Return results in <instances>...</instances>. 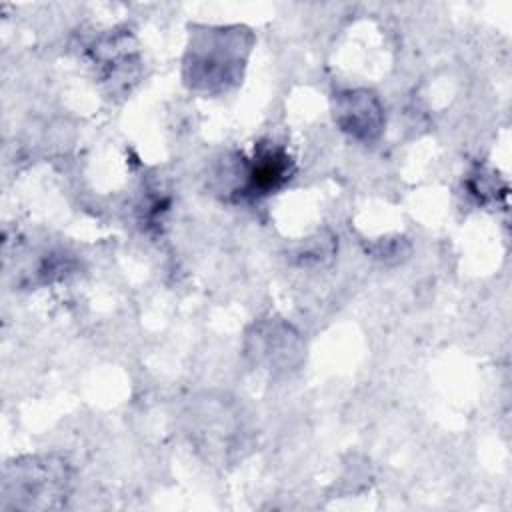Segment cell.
I'll return each mask as SVG.
<instances>
[{"instance_id":"cell-1","label":"cell","mask_w":512,"mask_h":512,"mask_svg":"<svg viewBox=\"0 0 512 512\" xmlns=\"http://www.w3.org/2000/svg\"><path fill=\"white\" fill-rule=\"evenodd\" d=\"M70 488L66 462L52 456H30L12 462L4 470L2 506L18 508H56L62 506Z\"/></svg>"},{"instance_id":"cell-2","label":"cell","mask_w":512,"mask_h":512,"mask_svg":"<svg viewBox=\"0 0 512 512\" xmlns=\"http://www.w3.org/2000/svg\"><path fill=\"white\" fill-rule=\"evenodd\" d=\"M246 52L248 46L238 30H210L192 44L186 78L194 88H226L238 78Z\"/></svg>"},{"instance_id":"cell-3","label":"cell","mask_w":512,"mask_h":512,"mask_svg":"<svg viewBox=\"0 0 512 512\" xmlns=\"http://www.w3.org/2000/svg\"><path fill=\"white\" fill-rule=\"evenodd\" d=\"M294 174V162L278 144H258L254 156L240 164V188L242 196L258 198L282 188Z\"/></svg>"},{"instance_id":"cell-4","label":"cell","mask_w":512,"mask_h":512,"mask_svg":"<svg viewBox=\"0 0 512 512\" xmlns=\"http://www.w3.org/2000/svg\"><path fill=\"white\" fill-rule=\"evenodd\" d=\"M334 120L350 138L372 142L384 128V110L368 90H342L334 98Z\"/></svg>"}]
</instances>
